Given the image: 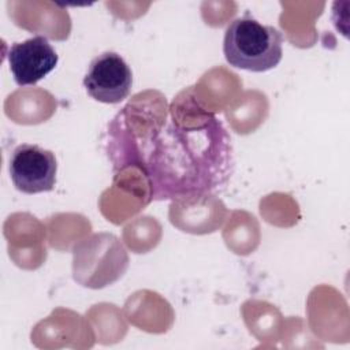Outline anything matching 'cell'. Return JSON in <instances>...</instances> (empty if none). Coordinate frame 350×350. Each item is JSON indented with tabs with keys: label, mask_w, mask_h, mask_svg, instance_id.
<instances>
[{
	"label": "cell",
	"mask_w": 350,
	"mask_h": 350,
	"mask_svg": "<svg viewBox=\"0 0 350 350\" xmlns=\"http://www.w3.org/2000/svg\"><path fill=\"white\" fill-rule=\"evenodd\" d=\"M131 163L145 172L152 200H185L224 186L232 172L231 139L215 115L198 124L164 123Z\"/></svg>",
	"instance_id": "cell-1"
},
{
	"label": "cell",
	"mask_w": 350,
	"mask_h": 350,
	"mask_svg": "<svg viewBox=\"0 0 350 350\" xmlns=\"http://www.w3.org/2000/svg\"><path fill=\"white\" fill-rule=\"evenodd\" d=\"M133 72L126 60L116 52H103L96 56L83 78L88 94L96 101L118 104L131 90Z\"/></svg>",
	"instance_id": "cell-4"
},
{
	"label": "cell",
	"mask_w": 350,
	"mask_h": 350,
	"mask_svg": "<svg viewBox=\"0 0 350 350\" xmlns=\"http://www.w3.org/2000/svg\"><path fill=\"white\" fill-rule=\"evenodd\" d=\"M8 171L15 189L22 193L51 191L56 185L57 161L52 150L22 144L12 150Z\"/></svg>",
	"instance_id": "cell-3"
},
{
	"label": "cell",
	"mask_w": 350,
	"mask_h": 350,
	"mask_svg": "<svg viewBox=\"0 0 350 350\" xmlns=\"http://www.w3.org/2000/svg\"><path fill=\"white\" fill-rule=\"evenodd\" d=\"M223 53L227 63L235 68L264 72L280 63L283 36L276 27L253 18H237L226 29Z\"/></svg>",
	"instance_id": "cell-2"
},
{
	"label": "cell",
	"mask_w": 350,
	"mask_h": 350,
	"mask_svg": "<svg viewBox=\"0 0 350 350\" xmlns=\"http://www.w3.org/2000/svg\"><path fill=\"white\" fill-rule=\"evenodd\" d=\"M7 60L19 86L36 85L45 78L59 62V55L44 36H34L11 45Z\"/></svg>",
	"instance_id": "cell-5"
}]
</instances>
